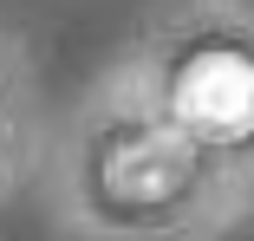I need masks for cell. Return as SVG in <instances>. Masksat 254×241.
Instances as JSON below:
<instances>
[{
  "instance_id": "1",
  "label": "cell",
  "mask_w": 254,
  "mask_h": 241,
  "mask_svg": "<svg viewBox=\"0 0 254 241\" xmlns=\"http://www.w3.org/2000/svg\"><path fill=\"white\" fill-rule=\"evenodd\" d=\"M176 111L202 130H248L254 124V65L235 53H202L176 78Z\"/></svg>"
}]
</instances>
